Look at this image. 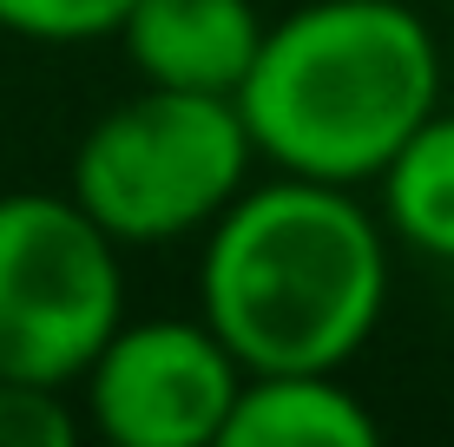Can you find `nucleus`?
Returning <instances> with one entry per match:
<instances>
[{
	"label": "nucleus",
	"mask_w": 454,
	"mask_h": 447,
	"mask_svg": "<svg viewBox=\"0 0 454 447\" xmlns=\"http://www.w3.org/2000/svg\"><path fill=\"white\" fill-rule=\"evenodd\" d=\"M257 145L217 92L138 86L99 112L73 151L67 197L119 243H178L198 237L250 184Z\"/></svg>",
	"instance_id": "7ed1b4c3"
},
{
	"label": "nucleus",
	"mask_w": 454,
	"mask_h": 447,
	"mask_svg": "<svg viewBox=\"0 0 454 447\" xmlns=\"http://www.w3.org/2000/svg\"><path fill=\"white\" fill-rule=\"evenodd\" d=\"M119 322V243L67 191L0 197V375L73 389Z\"/></svg>",
	"instance_id": "20e7f679"
},
{
	"label": "nucleus",
	"mask_w": 454,
	"mask_h": 447,
	"mask_svg": "<svg viewBox=\"0 0 454 447\" xmlns=\"http://www.w3.org/2000/svg\"><path fill=\"white\" fill-rule=\"evenodd\" d=\"M382 218L409 250L454 264V112L434 105L421 126L395 145V158L375 172Z\"/></svg>",
	"instance_id": "6e6552de"
},
{
	"label": "nucleus",
	"mask_w": 454,
	"mask_h": 447,
	"mask_svg": "<svg viewBox=\"0 0 454 447\" xmlns=\"http://www.w3.org/2000/svg\"><path fill=\"white\" fill-rule=\"evenodd\" d=\"M86 421L113 447H217L244 362L205 316L119 322L86 362Z\"/></svg>",
	"instance_id": "39448f33"
},
{
	"label": "nucleus",
	"mask_w": 454,
	"mask_h": 447,
	"mask_svg": "<svg viewBox=\"0 0 454 447\" xmlns=\"http://www.w3.org/2000/svg\"><path fill=\"white\" fill-rule=\"evenodd\" d=\"M388 310V230L356 184L277 172L244 184L205 224L198 316L217 343L263 368H336L363 356Z\"/></svg>",
	"instance_id": "f257e3e1"
},
{
	"label": "nucleus",
	"mask_w": 454,
	"mask_h": 447,
	"mask_svg": "<svg viewBox=\"0 0 454 447\" xmlns=\"http://www.w3.org/2000/svg\"><path fill=\"white\" fill-rule=\"evenodd\" d=\"M80 441V414L67 395L46 381H13L0 375V447H73Z\"/></svg>",
	"instance_id": "9d476101"
},
{
	"label": "nucleus",
	"mask_w": 454,
	"mask_h": 447,
	"mask_svg": "<svg viewBox=\"0 0 454 447\" xmlns=\"http://www.w3.org/2000/svg\"><path fill=\"white\" fill-rule=\"evenodd\" d=\"M231 105L277 172L369 184L442 105V46L402 0H303L263 20Z\"/></svg>",
	"instance_id": "f03ea898"
},
{
	"label": "nucleus",
	"mask_w": 454,
	"mask_h": 447,
	"mask_svg": "<svg viewBox=\"0 0 454 447\" xmlns=\"http://www.w3.org/2000/svg\"><path fill=\"white\" fill-rule=\"evenodd\" d=\"M113 40L145 86L231 99L257 59L263 13L257 0H132Z\"/></svg>",
	"instance_id": "423d86ee"
},
{
	"label": "nucleus",
	"mask_w": 454,
	"mask_h": 447,
	"mask_svg": "<svg viewBox=\"0 0 454 447\" xmlns=\"http://www.w3.org/2000/svg\"><path fill=\"white\" fill-rule=\"evenodd\" d=\"M132 0H0V27L13 40H40V46H86V40H113Z\"/></svg>",
	"instance_id": "1a4fd4ad"
},
{
	"label": "nucleus",
	"mask_w": 454,
	"mask_h": 447,
	"mask_svg": "<svg viewBox=\"0 0 454 447\" xmlns=\"http://www.w3.org/2000/svg\"><path fill=\"white\" fill-rule=\"evenodd\" d=\"M375 414L336 368H263L238 381L217 447H375Z\"/></svg>",
	"instance_id": "0eeeda50"
}]
</instances>
